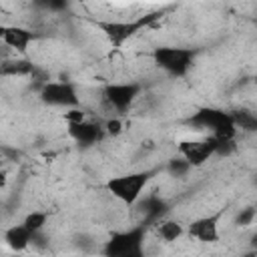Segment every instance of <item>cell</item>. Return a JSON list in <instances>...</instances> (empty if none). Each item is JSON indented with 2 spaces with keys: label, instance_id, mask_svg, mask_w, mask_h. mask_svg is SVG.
<instances>
[{
  "label": "cell",
  "instance_id": "obj_1",
  "mask_svg": "<svg viewBox=\"0 0 257 257\" xmlns=\"http://www.w3.org/2000/svg\"><path fill=\"white\" fill-rule=\"evenodd\" d=\"M187 122L195 131H207L211 137H217V139H235L237 135V126L231 112L213 108V106L199 108L197 112H193V116Z\"/></svg>",
  "mask_w": 257,
  "mask_h": 257
},
{
  "label": "cell",
  "instance_id": "obj_2",
  "mask_svg": "<svg viewBox=\"0 0 257 257\" xmlns=\"http://www.w3.org/2000/svg\"><path fill=\"white\" fill-rule=\"evenodd\" d=\"M157 175V169L153 171H135V173H124V175H116V177H110L106 181V191L118 199L120 203L124 205H135L139 203L141 195H143V189L149 185V181Z\"/></svg>",
  "mask_w": 257,
  "mask_h": 257
},
{
  "label": "cell",
  "instance_id": "obj_3",
  "mask_svg": "<svg viewBox=\"0 0 257 257\" xmlns=\"http://www.w3.org/2000/svg\"><path fill=\"white\" fill-rule=\"evenodd\" d=\"M161 16H163V12L157 10L147 16H141L137 20H108V22H96V26L100 28V32L106 36V40L112 46H122L128 38H133L137 32H141L143 28H147L151 22H155Z\"/></svg>",
  "mask_w": 257,
  "mask_h": 257
},
{
  "label": "cell",
  "instance_id": "obj_4",
  "mask_svg": "<svg viewBox=\"0 0 257 257\" xmlns=\"http://www.w3.org/2000/svg\"><path fill=\"white\" fill-rule=\"evenodd\" d=\"M151 56L153 62L171 76H185L195 60V52L181 46H159L151 52Z\"/></svg>",
  "mask_w": 257,
  "mask_h": 257
},
{
  "label": "cell",
  "instance_id": "obj_5",
  "mask_svg": "<svg viewBox=\"0 0 257 257\" xmlns=\"http://www.w3.org/2000/svg\"><path fill=\"white\" fill-rule=\"evenodd\" d=\"M145 241V225L133 227L128 231L112 233L104 245V253L112 257H141Z\"/></svg>",
  "mask_w": 257,
  "mask_h": 257
},
{
  "label": "cell",
  "instance_id": "obj_6",
  "mask_svg": "<svg viewBox=\"0 0 257 257\" xmlns=\"http://www.w3.org/2000/svg\"><path fill=\"white\" fill-rule=\"evenodd\" d=\"M40 100L48 106H62V108H72V106H80V96L74 88L72 82L68 80H46L40 86L38 92Z\"/></svg>",
  "mask_w": 257,
  "mask_h": 257
},
{
  "label": "cell",
  "instance_id": "obj_7",
  "mask_svg": "<svg viewBox=\"0 0 257 257\" xmlns=\"http://www.w3.org/2000/svg\"><path fill=\"white\" fill-rule=\"evenodd\" d=\"M177 151L181 157H185L193 167L205 165L211 157L217 155V139L215 137H203V139H191V141H181L177 145Z\"/></svg>",
  "mask_w": 257,
  "mask_h": 257
},
{
  "label": "cell",
  "instance_id": "obj_8",
  "mask_svg": "<svg viewBox=\"0 0 257 257\" xmlns=\"http://www.w3.org/2000/svg\"><path fill=\"white\" fill-rule=\"evenodd\" d=\"M139 92H141V84H137V82H110L104 86L102 98L106 100V104L112 110L124 112L133 106Z\"/></svg>",
  "mask_w": 257,
  "mask_h": 257
},
{
  "label": "cell",
  "instance_id": "obj_9",
  "mask_svg": "<svg viewBox=\"0 0 257 257\" xmlns=\"http://www.w3.org/2000/svg\"><path fill=\"white\" fill-rule=\"evenodd\" d=\"M219 219H221V213L205 215V217H199V219L191 221V225L187 229L189 237L199 241V243H215V241H219Z\"/></svg>",
  "mask_w": 257,
  "mask_h": 257
},
{
  "label": "cell",
  "instance_id": "obj_10",
  "mask_svg": "<svg viewBox=\"0 0 257 257\" xmlns=\"http://www.w3.org/2000/svg\"><path fill=\"white\" fill-rule=\"evenodd\" d=\"M68 124V135L72 141H76L82 147H90L102 141V137L106 135L104 126H100L98 122L92 120H78V122H66Z\"/></svg>",
  "mask_w": 257,
  "mask_h": 257
},
{
  "label": "cell",
  "instance_id": "obj_11",
  "mask_svg": "<svg viewBox=\"0 0 257 257\" xmlns=\"http://www.w3.org/2000/svg\"><path fill=\"white\" fill-rule=\"evenodd\" d=\"M0 36H2V42L6 46H10L18 52H26L30 42L40 38V32H34L30 28H22V26H2Z\"/></svg>",
  "mask_w": 257,
  "mask_h": 257
},
{
  "label": "cell",
  "instance_id": "obj_12",
  "mask_svg": "<svg viewBox=\"0 0 257 257\" xmlns=\"http://www.w3.org/2000/svg\"><path fill=\"white\" fill-rule=\"evenodd\" d=\"M36 235H38V233L30 231L24 223H20V225H12L10 229H6L4 241H6V245H8L10 249L22 251V249H26V247L36 239Z\"/></svg>",
  "mask_w": 257,
  "mask_h": 257
},
{
  "label": "cell",
  "instance_id": "obj_13",
  "mask_svg": "<svg viewBox=\"0 0 257 257\" xmlns=\"http://www.w3.org/2000/svg\"><path fill=\"white\" fill-rule=\"evenodd\" d=\"M0 72L2 76H30L36 72V66L26 58H14V60H4Z\"/></svg>",
  "mask_w": 257,
  "mask_h": 257
},
{
  "label": "cell",
  "instance_id": "obj_14",
  "mask_svg": "<svg viewBox=\"0 0 257 257\" xmlns=\"http://www.w3.org/2000/svg\"><path fill=\"white\" fill-rule=\"evenodd\" d=\"M157 233H159V237H161L163 241L171 243V241H177V239L185 233V229H183V225H181L179 221H175V219H163V221H159V225H157Z\"/></svg>",
  "mask_w": 257,
  "mask_h": 257
},
{
  "label": "cell",
  "instance_id": "obj_15",
  "mask_svg": "<svg viewBox=\"0 0 257 257\" xmlns=\"http://www.w3.org/2000/svg\"><path fill=\"white\" fill-rule=\"evenodd\" d=\"M231 116L235 120V126L245 131V133H257V114L247 108H237L231 110Z\"/></svg>",
  "mask_w": 257,
  "mask_h": 257
},
{
  "label": "cell",
  "instance_id": "obj_16",
  "mask_svg": "<svg viewBox=\"0 0 257 257\" xmlns=\"http://www.w3.org/2000/svg\"><path fill=\"white\" fill-rule=\"evenodd\" d=\"M141 207H143V213H145L147 221H157V219H161V217L167 213V203H165L163 199L155 197V195L147 197Z\"/></svg>",
  "mask_w": 257,
  "mask_h": 257
},
{
  "label": "cell",
  "instance_id": "obj_17",
  "mask_svg": "<svg viewBox=\"0 0 257 257\" xmlns=\"http://www.w3.org/2000/svg\"><path fill=\"white\" fill-rule=\"evenodd\" d=\"M46 221H48V213L46 211H32V213H28L26 217H24V225L30 229V231H34V233H40L42 231V227L46 225Z\"/></svg>",
  "mask_w": 257,
  "mask_h": 257
},
{
  "label": "cell",
  "instance_id": "obj_18",
  "mask_svg": "<svg viewBox=\"0 0 257 257\" xmlns=\"http://www.w3.org/2000/svg\"><path fill=\"white\" fill-rule=\"evenodd\" d=\"M193 169V165L185 159V157H173L169 163H167V171L173 175V177H185L189 171Z\"/></svg>",
  "mask_w": 257,
  "mask_h": 257
},
{
  "label": "cell",
  "instance_id": "obj_19",
  "mask_svg": "<svg viewBox=\"0 0 257 257\" xmlns=\"http://www.w3.org/2000/svg\"><path fill=\"white\" fill-rule=\"evenodd\" d=\"M255 217H257V209H253V207H245V209H241V213L237 215L235 223L241 225V227H247V225H251V223L255 221Z\"/></svg>",
  "mask_w": 257,
  "mask_h": 257
},
{
  "label": "cell",
  "instance_id": "obj_20",
  "mask_svg": "<svg viewBox=\"0 0 257 257\" xmlns=\"http://www.w3.org/2000/svg\"><path fill=\"white\" fill-rule=\"evenodd\" d=\"M104 131H106V135H110V137H118L120 133H122V120L120 118H108L106 122H104Z\"/></svg>",
  "mask_w": 257,
  "mask_h": 257
},
{
  "label": "cell",
  "instance_id": "obj_21",
  "mask_svg": "<svg viewBox=\"0 0 257 257\" xmlns=\"http://www.w3.org/2000/svg\"><path fill=\"white\" fill-rule=\"evenodd\" d=\"M64 118H66V122H78V120H84L86 116H84V110L80 106H72V108H66Z\"/></svg>",
  "mask_w": 257,
  "mask_h": 257
},
{
  "label": "cell",
  "instance_id": "obj_22",
  "mask_svg": "<svg viewBox=\"0 0 257 257\" xmlns=\"http://www.w3.org/2000/svg\"><path fill=\"white\" fill-rule=\"evenodd\" d=\"M42 8H46V10H52V12H56V10H62V8H66V4H68V0H36Z\"/></svg>",
  "mask_w": 257,
  "mask_h": 257
},
{
  "label": "cell",
  "instance_id": "obj_23",
  "mask_svg": "<svg viewBox=\"0 0 257 257\" xmlns=\"http://www.w3.org/2000/svg\"><path fill=\"white\" fill-rule=\"evenodd\" d=\"M251 243H253V245L257 247V235H253V239H251Z\"/></svg>",
  "mask_w": 257,
  "mask_h": 257
},
{
  "label": "cell",
  "instance_id": "obj_24",
  "mask_svg": "<svg viewBox=\"0 0 257 257\" xmlns=\"http://www.w3.org/2000/svg\"><path fill=\"white\" fill-rule=\"evenodd\" d=\"M255 82H257V74H255Z\"/></svg>",
  "mask_w": 257,
  "mask_h": 257
},
{
  "label": "cell",
  "instance_id": "obj_25",
  "mask_svg": "<svg viewBox=\"0 0 257 257\" xmlns=\"http://www.w3.org/2000/svg\"><path fill=\"white\" fill-rule=\"evenodd\" d=\"M255 183H257V181H255Z\"/></svg>",
  "mask_w": 257,
  "mask_h": 257
}]
</instances>
